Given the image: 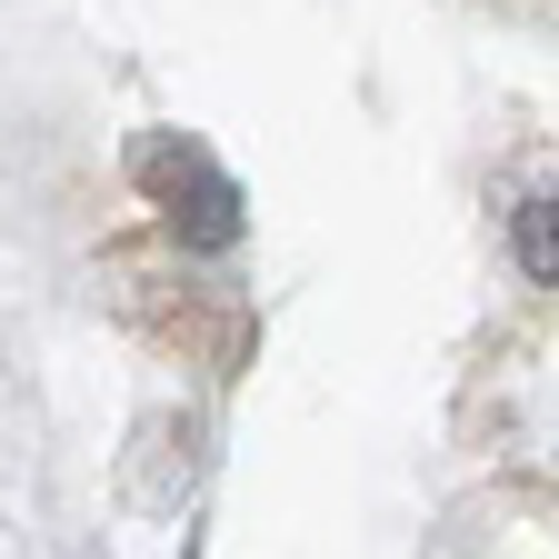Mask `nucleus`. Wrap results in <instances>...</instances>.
<instances>
[{
  "label": "nucleus",
  "instance_id": "nucleus-2",
  "mask_svg": "<svg viewBox=\"0 0 559 559\" xmlns=\"http://www.w3.org/2000/svg\"><path fill=\"white\" fill-rule=\"evenodd\" d=\"M479 11H500V21H520V31H559V0H479Z\"/></svg>",
  "mask_w": 559,
  "mask_h": 559
},
{
  "label": "nucleus",
  "instance_id": "nucleus-1",
  "mask_svg": "<svg viewBox=\"0 0 559 559\" xmlns=\"http://www.w3.org/2000/svg\"><path fill=\"white\" fill-rule=\"evenodd\" d=\"M510 260L539 280V290H559V180H539V190L510 210Z\"/></svg>",
  "mask_w": 559,
  "mask_h": 559
}]
</instances>
